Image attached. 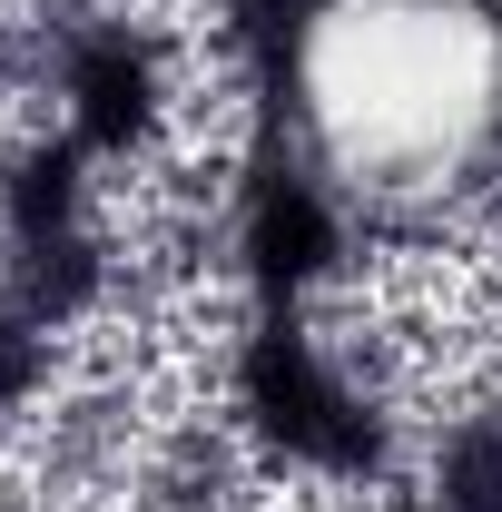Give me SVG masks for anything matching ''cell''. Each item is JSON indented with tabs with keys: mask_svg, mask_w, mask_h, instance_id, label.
Here are the masks:
<instances>
[{
	"mask_svg": "<svg viewBox=\"0 0 502 512\" xmlns=\"http://www.w3.org/2000/svg\"><path fill=\"white\" fill-rule=\"evenodd\" d=\"M296 119L345 188H434L502 119V40L473 0H325Z\"/></svg>",
	"mask_w": 502,
	"mask_h": 512,
	"instance_id": "6da1fadb",
	"label": "cell"
},
{
	"mask_svg": "<svg viewBox=\"0 0 502 512\" xmlns=\"http://www.w3.org/2000/svg\"><path fill=\"white\" fill-rule=\"evenodd\" d=\"M237 414L276 463H296L315 483L384 473V404L306 325V306H256V325L237 335Z\"/></svg>",
	"mask_w": 502,
	"mask_h": 512,
	"instance_id": "7a4b0ae2",
	"label": "cell"
},
{
	"mask_svg": "<svg viewBox=\"0 0 502 512\" xmlns=\"http://www.w3.org/2000/svg\"><path fill=\"white\" fill-rule=\"evenodd\" d=\"M50 79H60V119L89 158H138L168 109H178V79L158 60V40L119 20V10H89V20H60L50 40Z\"/></svg>",
	"mask_w": 502,
	"mask_h": 512,
	"instance_id": "3957f363",
	"label": "cell"
},
{
	"mask_svg": "<svg viewBox=\"0 0 502 512\" xmlns=\"http://www.w3.org/2000/svg\"><path fill=\"white\" fill-rule=\"evenodd\" d=\"M237 276L256 286V306H306L315 286L345 276V207L276 138L256 148L247 197H237Z\"/></svg>",
	"mask_w": 502,
	"mask_h": 512,
	"instance_id": "277c9868",
	"label": "cell"
},
{
	"mask_svg": "<svg viewBox=\"0 0 502 512\" xmlns=\"http://www.w3.org/2000/svg\"><path fill=\"white\" fill-rule=\"evenodd\" d=\"M424 493H434L443 512H502V404H483V414H453V434L434 444Z\"/></svg>",
	"mask_w": 502,
	"mask_h": 512,
	"instance_id": "5b68a950",
	"label": "cell"
},
{
	"mask_svg": "<svg viewBox=\"0 0 502 512\" xmlns=\"http://www.w3.org/2000/svg\"><path fill=\"white\" fill-rule=\"evenodd\" d=\"M50 325L40 316H20L10 296H0V414H30L40 394H50Z\"/></svg>",
	"mask_w": 502,
	"mask_h": 512,
	"instance_id": "8992f818",
	"label": "cell"
},
{
	"mask_svg": "<svg viewBox=\"0 0 502 512\" xmlns=\"http://www.w3.org/2000/svg\"><path fill=\"white\" fill-rule=\"evenodd\" d=\"M384 512H443V503H434V493H394Z\"/></svg>",
	"mask_w": 502,
	"mask_h": 512,
	"instance_id": "52a82bcc",
	"label": "cell"
},
{
	"mask_svg": "<svg viewBox=\"0 0 502 512\" xmlns=\"http://www.w3.org/2000/svg\"><path fill=\"white\" fill-rule=\"evenodd\" d=\"M473 10H483V0H473Z\"/></svg>",
	"mask_w": 502,
	"mask_h": 512,
	"instance_id": "ba28073f",
	"label": "cell"
}]
</instances>
